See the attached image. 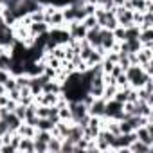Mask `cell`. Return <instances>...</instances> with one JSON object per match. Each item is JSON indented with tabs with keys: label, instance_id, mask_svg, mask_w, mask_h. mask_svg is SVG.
Wrapping results in <instances>:
<instances>
[{
	"label": "cell",
	"instance_id": "52a82bcc",
	"mask_svg": "<svg viewBox=\"0 0 153 153\" xmlns=\"http://www.w3.org/2000/svg\"><path fill=\"white\" fill-rule=\"evenodd\" d=\"M105 99L103 97H96L90 105H88V115H94V117H103L105 115Z\"/></svg>",
	"mask_w": 153,
	"mask_h": 153
},
{
	"label": "cell",
	"instance_id": "ba28073f",
	"mask_svg": "<svg viewBox=\"0 0 153 153\" xmlns=\"http://www.w3.org/2000/svg\"><path fill=\"white\" fill-rule=\"evenodd\" d=\"M85 40H87L94 49L101 47V27L97 25V27H94V29H88L87 34H85Z\"/></svg>",
	"mask_w": 153,
	"mask_h": 153
},
{
	"label": "cell",
	"instance_id": "7a4b0ae2",
	"mask_svg": "<svg viewBox=\"0 0 153 153\" xmlns=\"http://www.w3.org/2000/svg\"><path fill=\"white\" fill-rule=\"evenodd\" d=\"M123 112H124V105L123 103H119L115 99H108L105 103V117L121 121L123 119Z\"/></svg>",
	"mask_w": 153,
	"mask_h": 153
},
{
	"label": "cell",
	"instance_id": "277c9868",
	"mask_svg": "<svg viewBox=\"0 0 153 153\" xmlns=\"http://www.w3.org/2000/svg\"><path fill=\"white\" fill-rule=\"evenodd\" d=\"M135 137H137L140 142H144V144H148V146H153V121H149V123L144 124V126H139V128L135 130Z\"/></svg>",
	"mask_w": 153,
	"mask_h": 153
},
{
	"label": "cell",
	"instance_id": "30bf717a",
	"mask_svg": "<svg viewBox=\"0 0 153 153\" xmlns=\"http://www.w3.org/2000/svg\"><path fill=\"white\" fill-rule=\"evenodd\" d=\"M149 151H153V146H148V144L140 142L139 139H135L128 146V153H149Z\"/></svg>",
	"mask_w": 153,
	"mask_h": 153
},
{
	"label": "cell",
	"instance_id": "603a6c76",
	"mask_svg": "<svg viewBox=\"0 0 153 153\" xmlns=\"http://www.w3.org/2000/svg\"><path fill=\"white\" fill-rule=\"evenodd\" d=\"M7 130H9V128H7V124H6V123H4L2 119H0V137H2V135H4V133L7 131Z\"/></svg>",
	"mask_w": 153,
	"mask_h": 153
},
{
	"label": "cell",
	"instance_id": "d6986e66",
	"mask_svg": "<svg viewBox=\"0 0 153 153\" xmlns=\"http://www.w3.org/2000/svg\"><path fill=\"white\" fill-rule=\"evenodd\" d=\"M74 151V142H70L68 139H61V151L59 153H68Z\"/></svg>",
	"mask_w": 153,
	"mask_h": 153
},
{
	"label": "cell",
	"instance_id": "44dd1931",
	"mask_svg": "<svg viewBox=\"0 0 153 153\" xmlns=\"http://www.w3.org/2000/svg\"><path fill=\"white\" fill-rule=\"evenodd\" d=\"M4 87H6V90L9 92V90H13V88H16V81H15V76H11V78L4 83Z\"/></svg>",
	"mask_w": 153,
	"mask_h": 153
},
{
	"label": "cell",
	"instance_id": "9a60e30c",
	"mask_svg": "<svg viewBox=\"0 0 153 153\" xmlns=\"http://www.w3.org/2000/svg\"><path fill=\"white\" fill-rule=\"evenodd\" d=\"M11 65H13V56H11L9 51H6L2 56H0V68H2V70H9Z\"/></svg>",
	"mask_w": 153,
	"mask_h": 153
},
{
	"label": "cell",
	"instance_id": "4fadbf2b",
	"mask_svg": "<svg viewBox=\"0 0 153 153\" xmlns=\"http://www.w3.org/2000/svg\"><path fill=\"white\" fill-rule=\"evenodd\" d=\"M139 42L144 47H153V29H140Z\"/></svg>",
	"mask_w": 153,
	"mask_h": 153
},
{
	"label": "cell",
	"instance_id": "7402d4cb",
	"mask_svg": "<svg viewBox=\"0 0 153 153\" xmlns=\"http://www.w3.org/2000/svg\"><path fill=\"white\" fill-rule=\"evenodd\" d=\"M11 78V74H9V70H2L0 68V85H4L7 79Z\"/></svg>",
	"mask_w": 153,
	"mask_h": 153
},
{
	"label": "cell",
	"instance_id": "7c38bea8",
	"mask_svg": "<svg viewBox=\"0 0 153 153\" xmlns=\"http://www.w3.org/2000/svg\"><path fill=\"white\" fill-rule=\"evenodd\" d=\"M16 133H18L20 137H29V139H33V137L36 135V128H34L33 124H29V123H25V121H24V123L18 126Z\"/></svg>",
	"mask_w": 153,
	"mask_h": 153
},
{
	"label": "cell",
	"instance_id": "2e32d148",
	"mask_svg": "<svg viewBox=\"0 0 153 153\" xmlns=\"http://www.w3.org/2000/svg\"><path fill=\"white\" fill-rule=\"evenodd\" d=\"M47 151L59 153V151H61V139H58V137H51V140L47 142Z\"/></svg>",
	"mask_w": 153,
	"mask_h": 153
},
{
	"label": "cell",
	"instance_id": "5b68a950",
	"mask_svg": "<svg viewBox=\"0 0 153 153\" xmlns=\"http://www.w3.org/2000/svg\"><path fill=\"white\" fill-rule=\"evenodd\" d=\"M67 31L70 34L72 40L76 42H79V40H85V34H87V29L81 22H68L67 24Z\"/></svg>",
	"mask_w": 153,
	"mask_h": 153
},
{
	"label": "cell",
	"instance_id": "ac0fdd59",
	"mask_svg": "<svg viewBox=\"0 0 153 153\" xmlns=\"http://www.w3.org/2000/svg\"><path fill=\"white\" fill-rule=\"evenodd\" d=\"M33 144H34V153H47V142L33 137Z\"/></svg>",
	"mask_w": 153,
	"mask_h": 153
},
{
	"label": "cell",
	"instance_id": "e0dca14e",
	"mask_svg": "<svg viewBox=\"0 0 153 153\" xmlns=\"http://www.w3.org/2000/svg\"><path fill=\"white\" fill-rule=\"evenodd\" d=\"M81 24L85 25V29L88 31V29H94V27H97L99 24H97V18H96V15H87L83 20H81Z\"/></svg>",
	"mask_w": 153,
	"mask_h": 153
},
{
	"label": "cell",
	"instance_id": "9c48e42d",
	"mask_svg": "<svg viewBox=\"0 0 153 153\" xmlns=\"http://www.w3.org/2000/svg\"><path fill=\"white\" fill-rule=\"evenodd\" d=\"M45 24H49V27H67L65 18H63V13H61V7H58V9L45 20Z\"/></svg>",
	"mask_w": 153,
	"mask_h": 153
},
{
	"label": "cell",
	"instance_id": "5bb4252c",
	"mask_svg": "<svg viewBox=\"0 0 153 153\" xmlns=\"http://www.w3.org/2000/svg\"><path fill=\"white\" fill-rule=\"evenodd\" d=\"M18 151H24V153H34L33 139H29V137H22L20 142H18Z\"/></svg>",
	"mask_w": 153,
	"mask_h": 153
},
{
	"label": "cell",
	"instance_id": "8992f818",
	"mask_svg": "<svg viewBox=\"0 0 153 153\" xmlns=\"http://www.w3.org/2000/svg\"><path fill=\"white\" fill-rule=\"evenodd\" d=\"M115 43H117V42H115L112 31L101 27V49H105V51L108 52V51H112V49L115 47Z\"/></svg>",
	"mask_w": 153,
	"mask_h": 153
},
{
	"label": "cell",
	"instance_id": "ffe728a7",
	"mask_svg": "<svg viewBox=\"0 0 153 153\" xmlns=\"http://www.w3.org/2000/svg\"><path fill=\"white\" fill-rule=\"evenodd\" d=\"M13 112H15V115H16L20 121H25V106H24V105H20V103H18V105L15 106V110H13Z\"/></svg>",
	"mask_w": 153,
	"mask_h": 153
},
{
	"label": "cell",
	"instance_id": "3957f363",
	"mask_svg": "<svg viewBox=\"0 0 153 153\" xmlns=\"http://www.w3.org/2000/svg\"><path fill=\"white\" fill-rule=\"evenodd\" d=\"M68 110L72 115V123H78L85 115H88V106L83 101H68Z\"/></svg>",
	"mask_w": 153,
	"mask_h": 153
},
{
	"label": "cell",
	"instance_id": "8fae6325",
	"mask_svg": "<svg viewBox=\"0 0 153 153\" xmlns=\"http://www.w3.org/2000/svg\"><path fill=\"white\" fill-rule=\"evenodd\" d=\"M2 121H4V123L7 124V128H9L11 131H16V130H18V126H20V124L24 123V121H20V119H18V117L15 115V112H7V115H6V117H4Z\"/></svg>",
	"mask_w": 153,
	"mask_h": 153
},
{
	"label": "cell",
	"instance_id": "6da1fadb",
	"mask_svg": "<svg viewBox=\"0 0 153 153\" xmlns=\"http://www.w3.org/2000/svg\"><path fill=\"white\" fill-rule=\"evenodd\" d=\"M124 74H126V79H128V87H131V88H140L149 79H153V76L144 72V68L140 65H130L124 70Z\"/></svg>",
	"mask_w": 153,
	"mask_h": 153
}]
</instances>
